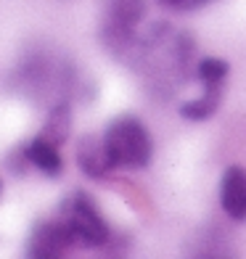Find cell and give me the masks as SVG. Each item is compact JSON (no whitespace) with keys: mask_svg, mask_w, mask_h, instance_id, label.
I'll list each match as a JSON object with an SVG mask.
<instances>
[{"mask_svg":"<svg viewBox=\"0 0 246 259\" xmlns=\"http://www.w3.org/2000/svg\"><path fill=\"white\" fill-rule=\"evenodd\" d=\"M222 101V90L220 88H207L204 90V96H198L193 101H188L183 106V116L185 119H193V122H201V119H209L215 111H217V106Z\"/></svg>","mask_w":246,"mask_h":259,"instance_id":"cell-7","label":"cell"},{"mask_svg":"<svg viewBox=\"0 0 246 259\" xmlns=\"http://www.w3.org/2000/svg\"><path fill=\"white\" fill-rule=\"evenodd\" d=\"M0 193H3V183H0Z\"/></svg>","mask_w":246,"mask_h":259,"instance_id":"cell-10","label":"cell"},{"mask_svg":"<svg viewBox=\"0 0 246 259\" xmlns=\"http://www.w3.org/2000/svg\"><path fill=\"white\" fill-rule=\"evenodd\" d=\"M164 8H172V11H193V8H201L207 6L209 0H159Z\"/></svg>","mask_w":246,"mask_h":259,"instance_id":"cell-9","label":"cell"},{"mask_svg":"<svg viewBox=\"0 0 246 259\" xmlns=\"http://www.w3.org/2000/svg\"><path fill=\"white\" fill-rule=\"evenodd\" d=\"M103 148L111 161V167L122 169H140L151 161V135L146 124L135 116H119L114 119L103 135Z\"/></svg>","mask_w":246,"mask_h":259,"instance_id":"cell-1","label":"cell"},{"mask_svg":"<svg viewBox=\"0 0 246 259\" xmlns=\"http://www.w3.org/2000/svg\"><path fill=\"white\" fill-rule=\"evenodd\" d=\"M27 159H29L37 169H43L45 175H51V178H56V175L61 172V167H64L61 154H58V143H53V140L43 138V135L29 143Z\"/></svg>","mask_w":246,"mask_h":259,"instance_id":"cell-5","label":"cell"},{"mask_svg":"<svg viewBox=\"0 0 246 259\" xmlns=\"http://www.w3.org/2000/svg\"><path fill=\"white\" fill-rule=\"evenodd\" d=\"M64 225L74 243L82 246H103L109 241V225L101 217L98 206L85 193H74L64 206Z\"/></svg>","mask_w":246,"mask_h":259,"instance_id":"cell-2","label":"cell"},{"mask_svg":"<svg viewBox=\"0 0 246 259\" xmlns=\"http://www.w3.org/2000/svg\"><path fill=\"white\" fill-rule=\"evenodd\" d=\"M228 77V64L220 58H204L198 64V79L204 82V88H222V79Z\"/></svg>","mask_w":246,"mask_h":259,"instance_id":"cell-8","label":"cell"},{"mask_svg":"<svg viewBox=\"0 0 246 259\" xmlns=\"http://www.w3.org/2000/svg\"><path fill=\"white\" fill-rule=\"evenodd\" d=\"M79 167L85 169L90 178H106V172L114 169L111 161L106 156V148H103V143H98L96 138H85L79 143Z\"/></svg>","mask_w":246,"mask_h":259,"instance_id":"cell-6","label":"cell"},{"mask_svg":"<svg viewBox=\"0 0 246 259\" xmlns=\"http://www.w3.org/2000/svg\"><path fill=\"white\" fill-rule=\"evenodd\" d=\"M74 243L61 220L40 222L27 243V259H64L66 246Z\"/></svg>","mask_w":246,"mask_h":259,"instance_id":"cell-3","label":"cell"},{"mask_svg":"<svg viewBox=\"0 0 246 259\" xmlns=\"http://www.w3.org/2000/svg\"><path fill=\"white\" fill-rule=\"evenodd\" d=\"M220 206L230 220L236 222L246 220V169L241 167L225 169L220 180Z\"/></svg>","mask_w":246,"mask_h":259,"instance_id":"cell-4","label":"cell"}]
</instances>
